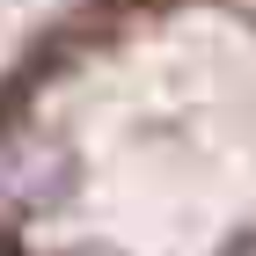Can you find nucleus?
I'll use <instances>...</instances> for the list:
<instances>
[{"instance_id":"1","label":"nucleus","mask_w":256,"mask_h":256,"mask_svg":"<svg viewBox=\"0 0 256 256\" xmlns=\"http://www.w3.org/2000/svg\"><path fill=\"white\" fill-rule=\"evenodd\" d=\"M0 256H256V0H59L15 30Z\"/></svg>"}]
</instances>
